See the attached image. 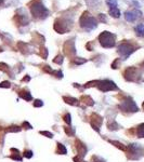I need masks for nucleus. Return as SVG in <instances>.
Here are the masks:
<instances>
[{"label": "nucleus", "mask_w": 144, "mask_h": 162, "mask_svg": "<svg viewBox=\"0 0 144 162\" xmlns=\"http://www.w3.org/2000/svg\"><path fill=\"white\" fill-rule=\"evenodd\" d=\"M30 12L33 14V16L37 20H44L48 16V10L42 4L40 0H35L33 1L32 5H30Z\"/></svg>", "instance_id": "nucleus-1"}, {"label": "nucleus", "mask_w": 144, "mask_h": 162, "mask_svg": "<svg viewBox=\"0 0 144 162\" xmlns=\"http://www.w3.org/2000/svg\"><path fill=\"white\" fill-rule=\"evenodd\" d=\"M79 24H80V26H81L84 29H87V30H92L98 27V22H97V20H95L89 12H84V14H82L81 17H80Z\"/></svg>", "instance_id": "nucleus-2"}, {"label": "nucleus", "mask_w": 144, "mask_h": 162, "mask_svg": "<svg viewBox=\"0 0 144 162\" xmlns=\"http://www.w3.org/2000/svg\"><path fill=\"white\" fill-rule=\"evenodd\" d=\"M99 41L103 48H113L116 43V36L109 32H103L99 36Z\"/></svg>", "instance_id": "nucleus-3"}, {"label": "nucleus", "mask_w": 144, "mask_h": 162, "mask_svg": "<svg viewBox=\"0 0 144 162\" xmlns=\"http://www.w3.org/2000/svg\"><path fill=\"white\" fill-rule=\"evenodd\" d=\"M119 108L122 111H126V112H136V111H138V106L136 105V103L133 102L131 98H127V100H122L120 103Z\"/></svg>", "instance_id": "nucleus-4"}, {"label": "nucleus", "mask_w": 144, "mask_h": 162, "mask_svg": "<svg viewBox=\"0 0 144 162\" xmlns=\"http://www.w3.org/2000/svg\"><path fill=\"white\" fill-rule=\"evenodd\" d=\"M133 51H134V48L129 43H121L118 46V53L120 54V56L124 59H126L129 55H131Z\"/></svg>", "instance_id": "nucleus-5"}, {"label": "nucleus", "mask_w": 144, "mask_h": 162, "mask_svg": "<svg viewBox=\"0 0 144 162\" xmlns=\"http://www.w3.org/2000/svg\"><path fill=\"white\" fill-rule=\"evenodd\" d=\"M98 88L99 90L103 92H107V91H112V90H117L116 84L111 80H103L98 82Z\"/></svg>", "instance_id": "nucleus-6"}, {"label": "nucleus", "mask_w": 144, "mask_h": 162, "mask_svg": "<svg viewBox=\"0 0 144 162\" xmlns=\"http://www.w3.org/2000/svg\"><path fill=\"white\" fill-rule=\"evenodd\" d=\"M125 78L128 81H136V77H138V70L133 67H129L128 69H126L125 71Z\"/></svg>", "instance_id": "nucleus-7"}, {"label": "nucleus", "mask_w": 144, "mask_h": 162, "mask_svg": "<svg viewBox=\"0 0 144 162\" xmlns=\"http://www.w3.org/2000/svg\"><path fill=\"white\" fill-rule=\"evenodd\" d=\"M142 15V13L140 11L138 10H130V11H127L125 13V19L127 20L128 22H134L138 17Z\"/></svg>", "instance_id": "nucleus-8"}, {"label": "nucleus", "mask_w": 144, "mask_h": 162, "mask_svg": "<svg viewBox=\"0 0 144 162\" xmlns=\"http://www.w3.org/2000/svg\"><path fill=\"white\" fill-rule=\"evenodd\" d=\"M101 124H102V118L99 115H97V113H93L92 119H91V125L93 127V129H95L99 132Z\"/></svg>", "instance_id": "nucleus-9"}, {"label": "nucleus", "mask_w": 144, "mask_h": 162, "mask_svg": "<svg viewBox=\"0 0 144 162\" xmlns=\"http://www.w3.org/2000/svg\"><path fill=\"white\" fill-rule=\"evenodd\" d=\"M76 148H77V151H78L79 157L84 156V154L87 152V147H86V145H84V143H81L80 140H76Z\"/></svg>", "instance_id": "nucleus-10"}, {"label": "nucleus", "mask_w": 144, "mask_h": 162, "mask_svg": "<svg viewBox=\"0 0 144 162\" xmlns=\"http://www.w3.org/2000/svg\"><path fill=\"white\" fill-rule=\"evenodd\" d=\"M109 15L112 16V17H115V19H118L120 16V11H119V9L117 8H111L109 9Z\"/></svg>", "instance_id": "nucleus-11"}, {"label": "nucleus", "mask_w": 144, "mask_h": 162, "mask_svg": "<svg viewBox=\"0 0 144 162\" xmlns=\"http://www.w3.org/2000/svg\"><path fill=\"white\" fill-rule=\"evenodd\" d=\"M134 30H136V34L139 37H144V24L136 25Z\"/></svg>", "instance_id": "nucleus-12"}, {"label": "nucleus", "mask_w": 144, "mask_h": 162, "mask_svg": "<svg viewBox=\"0 0 144 162\" xmlns=\"http://www.w3.org/2000/svg\"><path fill=\"white\" fill-rule=\"evenodd\" d=\"M20 96L22 97L23 100H32V98H33L29 92L25 91V90H22V91L20 92Z\"/></svg>", "instance_id": "nucleus-13"}, {"label": "nucleus", "mask_w": 144, "mask_h": 162, "mask_svg": "<svg viewBox=\"0 0 144 162\" xmlns=\"http://www.w3.org/2000/svg\"><path fill=\"white\" fill-rule=\"evenodd\" d=\"M136 135L139 137H144V123L140 124L136 129Z\"/></svg>", "instance_id": "nucleus-14"}, {"label": "nucleus", "mask_w": 144, "mask_h": 162, "mask_svg": "<svg viewBox=\"0 0 144 162\" xmlns=\"http://www.w3.org/2000/svg\"><path fill=\"white\" fill-rule=\"evenodd\" d=\"M64 100H66L67 104H71V105L76 106L78 105V100L76 98H73V97H64Z\"/></svg>", "instance_id": "nucleus-15"}, {"label": "nucleus", "mask_w": 144, "mask_h": 162, "mask_svg": "<svg viewBox=\"0 0 144 162\" xmlns=\"http://www.w3.org/2000/svg\"><path fill=\"white\" fill-rule=\"evenodd\" d=\"M57 154H66V148L64 147V145H62V144H60V143H57Z\"/></svg>", "instance_id": "nucleus-16"}, {"label": "nucleus", "mask_w": 144, "mask_h": 162, "mask_svg": "<svg viewBox=\"0 0 144 162\" xmlns=\"http://www.w3.org/2000/svg\"><path fill=\"white\" fill-rule=\"evenodd\" d=\"M106 4L109 8H116L117 7V0H106Z\"/></svg>", "instance_id": "nucleus-17"}, {"label": "nucleus", "mask_w": 144, "mask_h": 162, "mask_svg": "<svg viewBox=\"0 0 144 162\" xmlns=\"http://www.w3.org/2000/svg\"><path fill=\"white\" fill-rule=\"evenodd\" d=\"M111 143L114 144L115 146H117V147H118V148H120L121 150H126V149H127V148L125 147V146H122V144L118 143V142H112V140H111Z\"/></svg>", "instance_id": "nucleus-18"}, {"label": "nucleus", "mask_w": 144, "mask_h": 162, "mask_svg": "<svg viewBox=\"0 0 144 162\" xmlns=\"http://www.w3.org/2000/svg\"><path fill=\"white\" fill-rule=\"evenodd\" d=\"M53 62L57 63V64H62V63H63V56H62V55H59V56L55 57V59H53Z\"/></svg>", "instance_id": "nucleus-19"}, {"label": "nucleus", "mask_w": 144, "mask_h": 162, "mask_svg": "<svg viewBox=\"0 0 144 162\" xmlns=\"http://www.w3.org/2000/svg\"><path fill=\"white\" fill-rule=\"evenodd\" d=\"M84 63H86V59H84V58H80V57H76L75 58V64H77V65H81V64H84Z\"/></svg>", "instance_id": "nucleus-20"}, {"label": "nucleus", "mask_w": 144, "mask_h": 162, "mask_svg": "<svg viewBox=\"0 0 144 162\" xmlns=\"http://www.w3.org/2000/svg\"><path fill=\"white\" fill-rule=\"evenodd\" d=\"M65 132H66V134H68V135H74L75 134V130L71 129V128H65Z\"/></svg>", "instance_id": "nucleus-21"}, {"label": "nucleus", "mask_w": 144, "mask_h": 162, "mask_svg": "<svg viewBox=\"0 0 144 162\" xmlns=\"http://www.w3.org/2000/svg\"><path fill=\"white\" fill-rule=\"evenodd\" d=\"M24 157H26V158H28V159H29V158H32V157H33V152H32L30 150H25L24 151Z\"/></svg>", "instance_id": "nucleus-22"}, {"label": "nucleus", "mask_w": 144, "mask_h": 162, "mask_svg": "<svg viewBox=\"0 0 144 162\" xmlns=\"http://www.w3.org/2000/svg\"><path fill=\"white\" fill-rule=\"evenodd\" d=\"M42 105H44V103L41 102L40 100H36L35 102H34V106H35V107H40V106Z\"/></svg>", "instance_id": "nucleus-23"}, {"label": "nucleus", "mask_w": 144, "mask_h": 162, "mask_svg": "<svg viewBox=\"0 0 144 162\" xmlns=\"http://www.w3.org/2000/svg\"><path fill=\"white\" fill-rule=\"evenodd\" d=\"M64 120H65V122L66 123H71V115L69 113H66L65 116H64Z\"/></svg>", "instance_id": "nucleus-24"}, {"label": "nucleus", "mask_w": 144, "mask_h": 162, "mask_svg": "<svg viewBox=\"0 0 144 162\" xmlns=\"http://www.w3.org/2000/svg\"><path fill=\"white\" fill-rule=\"evenodd\" d=\"M0 88H10V82L5 81L2 83H0Z\"/></svg>", "instance_id": "nucleus-25"}, {"label": "nucleus", "mask_w": 144, "mask_h": 162, "mask_svg": "<svg viewBox=\"0 0 144 162\" xmlns=\"http://www.w3.org/2000/svg\"><path fill=\"white\" fill-rule=\"evenodd\" d=\"M40 134L46 135L47 137H52V136H53V135H52V133H50V132H40Z\"/></svg>", "instance_id": "nucleus-26"}, {"label": "nucleus", "mask_w": 144, "mask_h": 162, "mask_svg": "<svg viewBox=\"0 0 144 162\" xmlns=\"http://www.w3.org/2000/svg\"><path fill=\"white\" fill-rule=\"evenodd\" d=\"M99 15H100V21L101 22H105V23L107 22V21H106V17H105V15H104V14L101 13V14H99Z\"/></svg>", "instance_id": "nucleus-27"}, {"label": "nucleus", "mask_w": 144, "mask_h": 162, "mask_svg": "<svg viewBox=\"0 0 144 162\" xmlns=\"http://www.w3.org/2000/svg\"><path fill=\"white\" fill-rule=\"evenodd\" d=\"M92 159L94 162H104V160H102L101 158H99V157H93Z\"/></svg>", "instance_id": "nucleus-28"}, {"label": "nucleus", "mask_w": 144, "mask_h": 162, "mask_svg": "<svg viewBox=\"0 0 144 162\" xmlns=\"http://www.w3.org/2000/svg\"><path fill=\"white\" fill-rule=\"evenodd\" d=\"M2 2H3V0H0V4H1Z\"/></svg>", "instance_id": "nucleus-29"}, {"label": "nucleus", "mask_w": 144, "mask_h": 162, "mask_svg": "<svg viewBox=\"0 0 144 162\" xmlns=\"http://www.w3.org/2000/svg\"><path fill=\"white\" fill-rule=\"evenodd\" d=\"M142 106H143V109H144V103H143V105H142Z\"/></svg>", "instance_id": "nucleus-30"}, {"label": "nucleus", "mask_w": 144, "mask_h": 162, "mask_svg": "<svg viewBox=\"0 0 144 162\" xmlns=\"http://www.w3.org/2000/svg\"><path fill=\"white\" fill-rule=\"evenodd\" d=\"M143 67H144V63H143Z\"/></svg>", "instance_id": "nucleus-31"}]
</instances>
